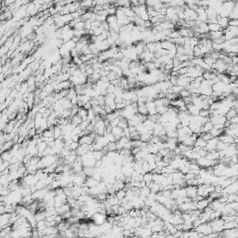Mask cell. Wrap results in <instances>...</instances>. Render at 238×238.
Returning a JSON list of instances; mask_svg holds the SVG:
<instances>
[{
    "label": "cell",
    "mask_w": 238,
    "mask_h": 238,
    "mask_svg": "<svg viewBox=\"0 0 238 238\" xmlns=\"http://www.w3.org/2000/svg\"><path fill=\"white\" fill-rule=\"evenodd\" d=\"M219 140L220 141L223 142V143L227 144V145H231V144H233L235 143V138L230 136V135H220L219 137Z\"/></svg>",
    "instance_id": "cell-9"
},
{
    "label": "cell",
    "mask_w": 238,
    "mask_h": 238,
    "mask_svg": "<svg viewBox=\"0 0 238 238\" xmlns=\"http://www.w3.org/2000/svg\"><path fill=\"white\" fill-rule=\"evenodd\" d=\"M159 26L161 27L162 30H175L176 25L169 21H165V22H162L159 24Z\"/></svg>",
    "instance_id": "cell-15"
},
{
    "label": "cell",
    "mask_w": 238,
    "mask_h": 238,
    "mask_svg": "<svg viewBox=\"0 0 238 238\" xmlns=\"http://www.w3.org/2000/svg\"><path fill=\"white\" fill-rule=\"evenodd\" d=\"M203 59H204V62L207 63V64L210 67V68H212L213 65L215 64L216 62H217V60L211 58V57L209 56V55H206V56Z\"/></svg>",
    "instance_id": "cell-21"
},
{
    "label": "cell",
    "mask_w": 238,
    "mask_h": 238,
    "mask_svg": "<svg viewBox=\"0 0 238 238\" xmlns=\"http://www.w3.org/2000/svg\"><path fill=\"white\" fill-rule=\"evenodd\" d=\"M199 116H201L202 117H205V118H209L210 117V111L209 110H201Z\"/></svg>",
    "instance_id": "cell-37"
},
{
    "label": "cell",
    "mask_w": 238,
    "mask_h": 238,
    "mask_svg": "<svg viewBox=\"0 0 238 238\" xmlns=\"http://www.w3.org/2000/svg\"><path fill=\"white\" fill-rule=\"evenodd\" d=\"M210 202H212V200L210 199V198H204L203 200H201L199 202H197V204H196V208L198 210H205L207 208L209 207V204H210Z\"/></svg>",
    "instance_id": "cell-7"
},
{
    "label": "cell",
    "mask_w": 238,
    "mask_h": 238,
    "mask_svg": "<svg viewBox=\"0 0 238 238\" xmlns=\"http://www.w3.org/2000/svg\"><path fill=\"white\" fill-rule=\"evenodd\" d=\"M229 19L230 21H235V20H238V11L233 9L231 14L229 15Z\"/></svg>",
    "instance_id": "cell-33"
},
{
    "label": "cell",
    "mask_w": 238,
    "mask_h": 238,
    "mask_svg": "<svg viewBox=\"0 0 238 238\" xmlns=\"http://www.w3.org/2000/svg\"><path fill=\"white\" fill-rule=\"evenodd\" d=\"M94 73H95V71H94V69L92 68V66L87 64V69H86V74H87V75H88V76L89 77V76H91V75H92Z\"/></svg>",
    "instance_id": "cell-34"
},
{
    "label": "cell",
    "mask_w": 238,
    "mask_h": 238,
    "mask_svg": "<svg viewBox=\"0 0 238 238\" xmlns=\"http://www.w3.org/2000/svg\"><path fill=\"white\" fill-rule=\"evenodd\" d=\"M184 15H185V20L186 21H193L195 22L197 21V13L195 10L189 9V7L186 6L185 9H184Z\"/></svg>",
    "instance_id": "cell-4"
},
{
    "label": "cell",
    "mask_w": 238,
    "mask_h": 238,
    "mask_svg": "<svg viewBox=\"0 0 238 238\" xmlns=\"http://www.w3.org/2000/svg\"><path fill=\"white\" fill-rule=\"evenodd\" d=\"M182 89H184L183 88H181L180 86H173L172 87V93L180 96V93L182 91Z\"/></svg>",
    "instance_id": "cell-32"
},
{
    "label": "cell",
    "mask_w": 238,
    "mask_h": 238,
    "mask_svg": "<svg viewBox=\"0 0 238 238\" xmlns=\"http://www.w3.org/2000/svg\"><path fill=\"white\" fill-rule=\"evenodd\" d=\"M227 67H228V63H226L223 60L219 59L217 60L216 63L213 65L211 69H214L218 74H224L227 71Z\"/></svg>",
    "instance_id": "cell-2"
},
{
    "label": "cell",
    "mask_w": 238,
    "mask_h": 238,
    "mask_svg": "<svg viewBox=\"0 0 238 238\" xmlns=\"http://www.w3.org/2000/svg\"><path fill=\"white\" fill-rule=\"evenodd\" d=\"M209 39L211 40L212 42L218 40V39H220V37H222L224 35V32L223 30L222 31H218V32H209Z\"/></svg>",
    "instance_id": "cell-14"
},
{
    "label": "cell",
    "mask_w": 238,
    "mask_h": 238,
    "mask_svg": "<svg viewBox=\"0 0 238 238\" xmlns=\"http://www.w3.org/2000/svg\"><path fill=\"white\" fill-rule=\"evenodd\" d=\"M99 182H100V181H98L97 180H95L93 177H89V178H87V180L85 181V184L84 185L90 189V188L96 187V186L99 184Z\"/></svg>",
    "instance_id": "cell-16"
},
{
    "label": "cell",
    "mask_w": 238,
    "mask_h": 238,
    "mask_svg": "<svg viewBox=\"0 0 238 238\" xmlns=\"http://www.w3.org/2000/svg\"><path fill=\"white\" fill-rule=\"evenodd\" d=\"M191 96V93L189 92V91L184 89H182V91L180 93V97H181V99H185V98H188Z\"/></svg>",
    "instance_id": "cell-36"
},
{
    "label": "cell",
    "mask_w": 238,
    "mask_h": 238,
    "mask_svg": "<svg viewBox=\"0 0 238 238\" xmlns=\"http://www.w3.org/2000/svg\"><path fill=\"white\" fill-rule=\"evenodd\" d=\"M207 146V141H204L201 137H198V139L195 141V144H194V147H198V148H206Z\"/></svg>",
    "instance_id": "cell-24"
},
{
    "label": "cell",
    "mask_w": 238,
    "mask_h": 238,
    "mask_svg": "<svg viewBox=\"0 0 238 238\" xmlns=\"http://www.w3.org/2000/svg\"><path fill=\"white\" fill-rule=\"evenodd\" d=\"M219 138H213L210 141H208L207 142V146H206V150L208 152H214V151H217V145L219 143Z\"/></svg>",
    "instance_id": "cell-6"
},
{
    "label": "cell",
    "mask_w": 238,
    "mask_h": 238,
    "mask_svg": "<svg viewBox=\"0 0 238 238\" xmlns=\"http://www.w3.org/2000/svg\"><path fill=\"white\" fill-rule=\"evenodd\" d=\"M161 47H162V49H164L168 50V51L171 50V49H176V47H177L175 44H173V43L170 41V39L168 37L166 38V40L161 42Z\"/></svg>",
    "instance_id": "cell-8"
},
{
    "label": "cell",
    "mask_w": 238,
    "mask_h": 238,
    "mask_svg": "<svg viewBox=\"0 0 238 238\" xmlns=\"http://www.w3.org/2000/svg\"><path fill=\"white\" fill-rule=\"evenodd\" d=\"M112 134L116 138V141H118L122 137H124V129H122L120 126H114V128H113Z\"/></svg>",
    "instance_id": "cell-11"
},
{
    "label": "cell",
    "mask_w": 238,
    "mask_h": 238,
    "mask_svg": "<svg viewBox=\"0 0 238 238\" xmlns=\"http://www.w3.org/2000/svg\"><path fill=\"white\" fill-rule=\"evenodd\" d=\"M186 193L189 198H194L197 195V186H186L185 187Z\"/></svg>",
    "instance_id": "cell-10"
},
{
    "label": "cell",
    "mask_w": 238,
    "mask_h": 238,
    "mask_svg": "<svg viewBox=\"0 0 238 238\" xmlns=\"http://www.w3.org/2000/svg\"><path fill=\"white\" fill-rule=\"evenodd\" d=\"M218 24H219L221 29L222 30H225L227 29L229 25H230V19L229 18H222V17H220L218 18Z\"/></svg>",
    "instance_id": "cell-13"
},
{
    "label": "cell",
    "mask_w": 238,
    "mask_h": 238,
    "mask_svg": "<svg viewBox=\"0 0 238 238\" xmlns=\"http://www.w3.org/2000/svg\"><path fill=\"white\" fill-rule=\"evenodd\" d=\"M235 2H233V1L223 2L222 10H221V13L220 15V17L229 18V15L231 14V12L233 9H235Z\"/></svg>",
    "instance_id": "cell-1"
},
{
    "label": "cell",
    "mask_w": 238,
    "mask_h": 238,
    "mask_svg": "<svg viewBox=\"0 0 238 238\" xmlns=\"http://www.w3.org/2000/svg\"><path fill=\"white\" fill-rule=\"evenodd\" d=\"M199 44V38H197L195 37H190V45H191V49H194L195 47L198 46Z\"/></svg>",
    "instance_id": "cell-28"
},
{
    "label": "cell",
    "mask_w": 238,
    "mask_h": 238,
    "mask_svg": "<svg viewBox=\"0 0 238 238\" xmlns=\"http://www.w3.org/2000/svg\"><path fill=\"white\" fill-rule=\"evenodd\" d=\"M126 190H120V191H118V192L116 193V197H117L120 201L124 199V198H126Z\"/></svg>",
    "instance_id": "cell-30"
},
{
    "label": "cell",
    "mask_w": 238,
    "mask_h": 238,
    "mask_svg": "<svg viewBox=\"0 0 238 238\" xmlns=\"http://www.w3.org/2000/svg\"><path fill=\"white\" fill-rule=\"evenodd\" d=\"M143 181L146 183V185L149 186L153 181V173L149 172V173H145L143 175Z\"/></svg>",
    "instance_id": "cell-23"
},
{
    "label": "cell",
    "mask_w": 238,
    "mask_h": 238,
    "mask_svg": "<svg viewBox=\"0 0 238 238\" xmlns=\"http://www.w3.org/2000/svg\"><path fill=\"white\" fill-rule=\"evenodd\" d=\"M208 28H209V32H218V31H222L221 27L218 24V23H211V24H208Z\"/></svg>",
    "instance_id": "cell-27"
},
{
    "label": "cell",
    "mask_w": 238,
    "mask_h": 238,
    "mask_svg": "<svg viewBox=\"0 0 238 238\" xmlns=\"http://www.w3.org/2000/svg\"><path fill=\"white\" fill-rule=\"evenodd\" d=\"M187 111L190 113L192 116H199L200 114V109L198 108L197 106L193 105V103H190V104H187Z\"/></svg>",
    "instance_id": "cell-12"
},
{
    "label": "cell",
    "mask_w": 238,
    "mask_h": 238,
    "mask_svg": "<svg viewBox=\"0 0 238 238\" xmlns=\"http://www.w3.org/2000/svg\"><path fill=\"white\" fill-rule=\"evenodd\" d=\"M208 159L211 160V161H217L220 158V153L218 151H214V152H208L207 156Z\"/></svg>",
    "instance_id": "cell-18"
},
{
    "label": "cell",
    "mask_w": 238,
    "mask_h": 238,
    "mask_svg": "<svg viewBox=\"0 0 238 238\" xmlns=\"http://www.w3.org/2000/svg\"><path fill=\"white\" fill-rule=\"evenodd\" d=\"M74 30L76 31H84L85 30V22H80L76 23L74 27Z\"/></svg>",
    "instance_id": "cell-31"
},
{
    "label": "cell",
    "mask_w": 238,
    "mask_h": 238,
    "mask_svg": "<svg viewBox=\"0 0 238 238\" xmlns=\"http://www.w3.org/2000/svg\"><path fill=\"white\" fill-rule=\"evenodd\" d=\"M193 56H194V58H204V55L202 54L200 47L198 46L193 49Z\"/></svg>",
    "instance_id": "cell-29"
},
{
    "label": "cell",
    "mask_w": 238,
    "mask_h": 238,
    "mask_svg": "<svg viewBox=\"0 0 238 238\" xmlns=\"http://www.w3.org/2000/svg\"><path fill=\"white\" fill-rule=\"evenodd\" d=\"M206 12H207V16H208V21L219 18V15H218L216 11L213 9H211V7H207V9H206Z\"/></svg>",
    "instance_id": "cell-17"
},
{
    "label": "cell",
    "mask_w": 238,
    "mask_h": 238,
    "mask_svg": "<svg viewBox=\"0 0 238 238\" xmlns=\"http://www.w3.org/2000/svg\"><path fill=\"white\" fill-rule=\"evenodd\" d=\"M83 108H84L85 110H87V111L92 109V105H91L90 101H89V102H87V103H85V105H84V107H83Z\"/></svg>",
    "instance_id": "cell-38"
},
{
    "label": "cell",
    "mask_w": 238,
    "mask_h": 238,
    "mask_svg": "<svg viewBox=\"0 0 238 238\" xmlns=\"http://www.w3.org/2000/svg\"><path fill=\"white\" fill-rule=\"evenodd\" d=\"M213 124L209 120L206 123L205 125H203V126L201 128V133H208L210 130L213 128Z\"/></svg>",
    "instance_id": "cell-19"
},
{
    "label": "cell",
    "mask_w": 238,
    "mask_h": 238,
    "mask_svg": "<svg viewBox=\"0 0 238 238\" xmlns=\"http://www.w3.org/2000/svg\"><path fill=\"white\" fill-rule=\"evenodd\" d=\"M116 10H117V7H116L114 6V4L112 6H111V7L109 9H107V12H108V15L109 16H113V15H116Z\"/></svg>",
    "instance_id": "cell-35"
},
{
    "label": "cell",
    "mask_w": 238,
    "mask_h": 238,
    "mask_svg": "<svg viewBox=\"0 0 238 238\" xmlns=\"http://www.w3.org/2000/svg\"><path fill=\"white\" fill-rule=\"evenodd\" d=\"M196 13H197V21L202 22H208V16H207V12H206V7H198L196 9Z\"/></svg>",
    "instance_id": "cell-5"
},
{
    "label": "cell",
    "mask_w": 238,
    "mask_h": 238,
    "mask_svg": "<svg viewBox=\"0 0 238 238\" xmlns=\"http://www.w3.org/2000/svg\"><path fill=\"white\" fill-rule=\"evenodd\" d=\"M88 111L85 110L84 108H80L78 112V116L83 119V121H86L88 120Z\"/></svg>",
    "instance_id": "cell-26"
},
{
    "label": "cell",
    "mask_w": 238,
    "mask_h": 238,
    "mask_svg": "<svg viewBox=\"0 0 238 238\" xmlns=\"http://www.w3.org/2000/svg\"><path fill=\"white\" fill-rule=\"evenodd\" d=\"M237 116H238V113L236 112V110L235 108H233V109H231L227 114H225V117H226V119H227L228 121H231L232 119H233Z\"/></svg>",
    "instance_id": "cell-20"
},
{
    "label": "cell",
    "mask_w": 238,
    "mask_h": 238,
    "mask_svg": "<svg viewBox=\"0 0 238 238\" xmlns=\"http://www.w3.org/2000/svg\"><path fill=\"white\" fill-rule=\"evenodd\" d=\"M193 79L188 77L187 75H178L177 80V86H180L181 88L186 89L189 85H191Z\"/></svg>",
    "instance_id": "cell-3"
},
{
    "label": "cell",
    "mask_w": 238,
    "mask_h": 238,
    "mask_svg": "<svg viewBox=\"0 0 238 238\" xmlns=\"http://www.w3.org/2000/svg\"><path fill=\"white\" fill-rule=\"evenodd\" d=\"M82 122H83V119L79 116L78 114H76V116H73L72 118H71V124H73L74 126H80Z\"/></svg>",
    "instance_id": "cell-22"
},
{
    "label": "cell",
    "mask_w": 238,
    "mask_h": 238,
    "mask_svg": "<svg viewBox=\"0 0 238 238\" xmlns=\"http://www.w3.org/2000/svg\"><path fill=\"white\" fill-rule=\"evenodd\" d=\"M223 132H224V130L218 129V128H214V126H213V128L209 131V133L212 135L213 138H219V137L220 136V135H222Z\"/></svg>",
    "instance_id": "cell-25"
}]
</instances>
